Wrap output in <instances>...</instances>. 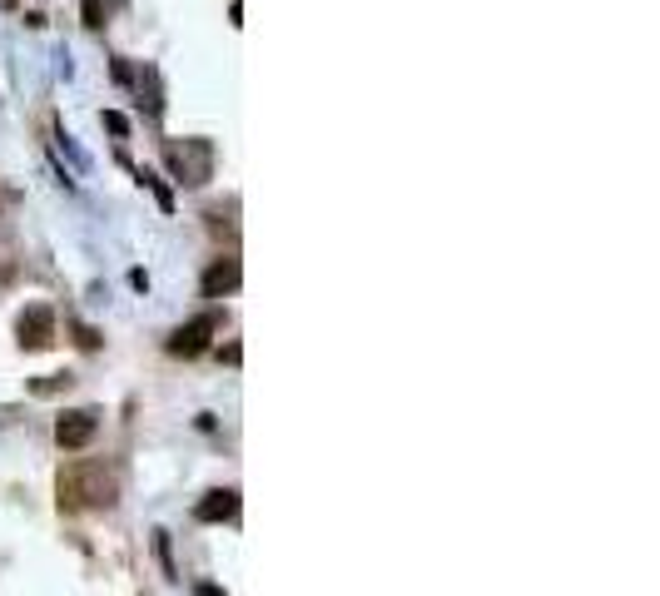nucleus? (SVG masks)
Segmentation results:
<instances>
[{
	"label": "nucleus",
	"instance_id": "obj_6",
	"mask_svg": "<svg viewBox=\"0 0 660 596\" xmlns=\"http://www.w3.org/2000/svg\"><path fill=\"white\" fill-rule=\"evenodd\" d=\"M194 517H199V522H229V517H239V492H234V487L209 492V497L194 507Z\"/></svg>",
	"mask_w": 660,
	"mask_h": 596
},
{
	"label": "nucleus",
	"instance_id": "obj_3",
	"mask_svg": "<svg viewBox=\"0 0 660 596\" xmlns=\"http://www.w3.org/2000/svg\"><path fill=\"white\" fill-rule=\"evenodd\" d=\"M169 164L184 184H204L209 179V145L204 140H189V145H169Z\"/></svg>",
	"mask_w": 660,
	"mask_h": 596
},
{
	"label": "nucleus",
	"instance_id": "obj_2",
	"mask_svg": "<svg viewBox=\"0 0 660 596\" xmlns=\"http://www.w3.org/2000/svg\"><path fill=\"white\" fill-rule=\"evenodd\" d=\"M15 333H20V343H25L30 353H40V348L55 343V313H50L45 303H30V308L15 318Z\"/></svg>",
	"mask_w": 660,
	"mask_h": 596
},
{
	"label": "nucleus",
	"instance_id": "obj_5",
	"mask_svg": "<svg viewBox=\"0 0 660 596\" xmlns=\"http://www.w3.org/2000/svg\"><path fill=\"white\" fill-rule=\"evenodd\" d=\"M95 428H100V418H95L90 408H80V413H65V418L55 423V443L65 447V452H80V447H90Z\"/></svg>",
	"mask_w": 660,
	"mask_h": 596
},
{
	"label": "nucleus",
	"instance_id": "obj_10",
	"mask_svg": "<svg viewBox=\"0 0 660 596\" xmlns=\"http://www.w3.org/2000/svg\"><path fill=\"white\" fill-rule=\"evenodd\" d=\"M194 596H224V592H219V587H209V582H204V587H194Z\"/></svg>",
	"mask_w": 660,
	"mask_h": 596
},
{
	"label": "nucleus",
	"instance_id": "obj_4",
	"mask_svg": "<svg viewBox=\"0 0 660 596\" xmlns=\"http://www.w3.org/2000/svg\"><path fill=\"white\" fill-rule=\"evenodd\" d=\"M214 328H219V318H214V313H199L194 323H184V328L169 338V353H174V358H199V353L209 348V333H214Z\"/></svg>",
	"mask_w": 660,
	"mask_h": 596
},
{
	"label": "nucleus",
	"instance_id": "obj_7",
	"mask_svg": "<svg viewBox=\"0 0 660 596\" xmlns=\"http://www.w3.org/2000/svg\"><path fill=\"white\" fill-rule=\"evenodd\" d=\"M239 259H214V269L204 274V294L209 298H224V294H234L239 289Z\"/></svg>",
	"mask_w": 660,
	"mask_h": 596
},
{
	"label": "nucleus",
	"instance_id": "obj_9",
	"mask_svg": "<svg viewBox=\"0 0 660 596\" xmlns=\"http://www.w3.org/2000/svg\"><path fill=\"white\" fill-rule=\"evenodd\" d=\"M75 343H80V348H100V333L80 323V328H75Z\"/></svg>",
	"mask_w": 660,
	"mask_h": 596
},
{
	"label": "nucleus",
	"instance_id": "obj_1",
	"mask_svg": "<svg viewBox=\"0 0 660 596\" xmlns=\"http://www.w3.org/2000/svg\"><path fill=\"white\" fill-rule=\"evenodd\" d=\"M115 472L105 462H75L60 472V512H85V507H115Z\"/></svg>",
	"mask_w": 660,
	"mask_h": 596
},
{
	"label": "nucleus",
	"instance_id": "obj_8",
	"mask_svg": "<svg viewBox=\"0 0 660 596\" xmlns=\"http://www.w3.org/2000/svg\"><path fill=\"white\" fill-rule=\"evenodd\" d=\"M85 25H90V30H100V25H105V10H100V0H85Z\"/></svg>",
	"mask_w": 660,
	"mask_h": 596
}]
</instances>
